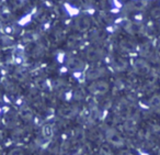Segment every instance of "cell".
I'll return each mask as SVG.
<instances>
[{
    "label": "cell",
    "mask_w": 160,
    "mask_h": 155,
    "mask_svg": "<svg viewBox=\"0 0 160 155\" xmlns=\"http://www.w3.org/2000/svg\"><path fill=\"white\" fill-rule=\"evenodd\" d=\"M109 89V85L108 83L103 82V80H93L91 85L89 87V90L91 91L92 94H96V95H101V94H104L108 91Z\"/></svg>",
    "instance_id": "obj_1"
},
{
    "label": "cell",
    "mask_w": 160,
    "mask_h": 155,
    "mask_svg": "<svg viewBox=\"0 0 160 155\" xmlns=\"http://www.w3.org/2000/svg\"><path fill=\"white\" fill-rule=\"evenodd\" d=\"M67 65H68V68L73 72H80L85 67V63L78 57H70L67 61Z\"/></svg>",
    "instance_id": "obj_2"
},
{
    "label": "cell",
    "mask_w": 160,
    "mask_h": 155,
    "mask_svg": "<svg viewBox=\"0 0 160 155\" xmlns=\"http://www.w3.org/2000/svg\"><path fill=\"white\" fill-rule=\"evenodd\" d=\"M91 27V20L88 17H80L76 20V28L79 31H86Z\"/></svg>",
    "instance_id": "obj_3"
},
{
    "label": "cell",
    "mask_w": 160,
    "mask_h": 155,
    "mask_svg": "<svg viewBox=\"0 0 160 155\" xmlns=\"http://www.w3.org/2000/svg\"><path fill=\"white\" fill-rule=\"evenodd\" d=\"M107 137H108V141L111 142L114 145H121L122 144V139H121V136L115 131H109L107 133Z\"/></svg>",
    "instance_id": "obj_4"
},
{
    "label": "cell",
    "mask_w": 160,
    "mask_h": 155,
    "mask_svg": "<svg viewBox=\"0 0 160 155\" xmlns=\"http://www.w3.org/2000/svg\"><path fill=\"white\" fill-rule=\"evenodd\" d=\"M104 75V71L101 68H94V69H90L87 73V78L90 80H97L99 78H101V76Z\"/></svg>",
    "instance_id": "obj_5"
},
{
    "label": "cell",
    "mask_w": 160,
    "mask_h": 155,
    "mask_svg": "<svg viewBox=\"0 0 160 155\" xmlns=\"http://www.w3.org/2000/svg\"><path fill=\"white\" fill-rule=\"evenodd\" d=\"M100 56H101V51L99 49H94V47H92V49H89L87 51V57L89 58L90 61L98 60Z\"/></svg>",
    "instance_id": "obj_6"
},
{
    "label": "cell",
    "mask_w": 160,
    "mask_h": 155,
    "mask_svg": "<svg viewBox=\"0 0 160 155\" xmlns=\"http://www.w3.org/2000/svg\"><path fill=\"white\" fill-rule=\"evenodd\" d=\"M59 112L62 117L69 118V117H73V115H76V112H77V110H76L73 107H66V108H64L62 110H60Z\"/></svg>",
    "instance_id": "obj_7"
},
{
    "label": "cell",
    "mask_w": 160,
    "mask_h": 155,
    "mask_svg": "<svg viewBox=\"0 0 160 155\" xmlns=\"http://www.w3.org/2000/svg\"><path fill=\"white\" fill-rule=\"evenodd\" d=\"M20 115H21V117L24 120H27V121H31V120L33 119V115H32L31 110H30L29 108H22L20 111Z\"/></svg>",
    "instance_id": "obj_8"
},
{
    "label": "cell",
    "mask_w": 160,
    "mask_h": 155,
    "mask_svg": "<svg viewBox=\"0 0 160 155\" xmlns=\"http://www.w3.org/2000/svg\"><path fill=\"white\" fill-rule=\"evenodd\" d=\"M52 134H53V126H52L51 124L44 126V128H43V135H44L45 137H49Z\"/></svg>",
    "instance_id": "obj_9"
},
{
    "label": "cell",
    "mask_w": 160,
    "mask_h": 155,
    "mask_svg": "<svg viewBox=\"0 0 160 155\" xmlns=\"http://www.w3.org/2000/svg\"><path fill=\"white\" fill-rule=\"evenodd\" d=\"M9 155H24V153H23V151L20 150V148H14V150H12L11 152L9 153Z\"/></svg>",
    "instance_id": "obj_10"
},
{
    "label": "cell",
    "mask_w": 160,
    "mask_h": 155,
    "mask_svg": "<svg viewBox=\"0 0 160 155\" xmlns=\"http://www.w3.org/2000/svg\"><path fill=\"white\" fill-rule=\"evenodd\" d=\"M0 96H1V94H0Z\"/></svg>",
    "instance_id": "obj_11"
}]
</instances>
